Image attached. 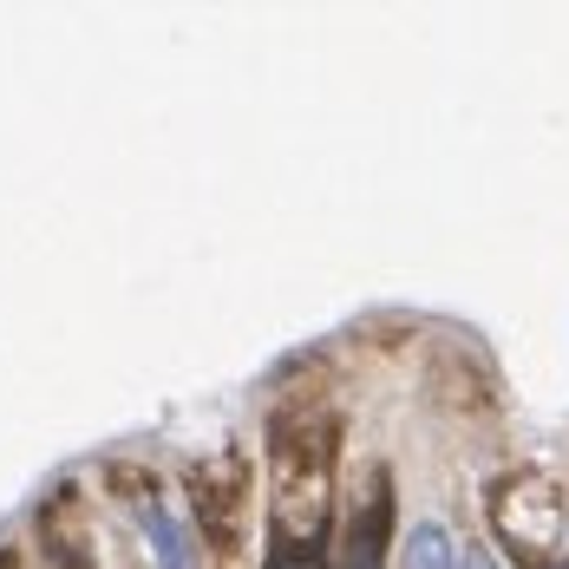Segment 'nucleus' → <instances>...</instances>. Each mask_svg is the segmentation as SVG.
Wrapping results in <instances>:
<instances>
[{
    "mask_svg": "<svg viewBox=\"0 0 569 569\" xmlns=\"http://www.w3.org/2000/svg\"><path fill=\"white\" fill-rule=\"evenodd\" d=\"M269 458H276V537H328V465H335L328 419L282 412L269 432Z\"/></svg>",
    "mask_w": 569,
    "mask_h": 569,
    "instance_id": "nucleus-1",
    "label": "nucleus"
},
{
    "mask_svg": "<svg viewBox=\"0 0 569 569\" xmlns=\"http://www.w3.org/2000/svg\"><path fill=\"white\" fill-rule=\"evenodd\" d=\"M491 523H498V537L511 543L517 557H530V569H543L550 550L569 537V505L550 478H511L491 498Z\"/></svg>",
    "mask_w": 569,
    "mask_h": 569,
    "instance_id": "nucleus-2",
    "label": "nucleus"
},
{
    "mask_svg": "<svg viewBox=\"0 0 569 569\" xmlns=\"http://www.w3.org/2000/svg\"><path fill=\"white\" fill-rule=\"evenodd\" d=\"M387 543H393V485H387V471H380V478L367 485L353 523H347L341 569H387Z\"/></svg>",
    "mask_w": 569,
    "mask_h": 569,
    "instance_id": "nucleus-3",
    "label": "nucleus"
},
{
    "mask_svg": "<svg viewBox=\"0 0 569 569\" xmlns=\"http://www.w3.org/2000/svg\"><path fill=\"white\" fill-rule=\"evenodd\" d=\"M138 523H144V543H151L158 569H197V557H190V537H183V523H177L164 505H144V511H138Z\"/></svg>",
    "mask_w": 569,
    "mask_h": 569,
    "instance_id": "nucleus-4",
    "label": "nucleus"
},
{
    "mask_svg": "<svg viewBox=\"0 0 569 569\" xmlns=\"http://www.w3.org/2000/svg\"><path fill=\"white\" fill-rule=\"evenodd\" d=\"M399 569H458V550H452V530L446 523H419L399 550Z\"/></svg>",
    "mask_w": 569,
    "mask_h": 569,
    "instance_id": "nucleus-5",
    "label": "nucleus"
},
{
    "mask_svg": "<svg viewBox=\"0 0 569 569\" xmlns=\"http://www.w3.org/2000/svg\"><path fill=\"white\" fill-rule=\"evenodd\" d=\"M262 569H328V537H276Z\"/></svg>",
    "mask_w": 569,
    "mask_h": 569,
    "instance_id": "nucleus-6",
    "label": "nucleus"
},
{
    "mask_svg": "<svg viewBox=\"0 0 569 569\" xmlns=\"http://www.w3.org/2000/svg\"><path fill=\"white\" fill-rule=\"evenodd\" d=\"M465 569H498V557H491V550H471V557H465Z\"/></svg>",
    "mask_w": 569,
    "mask_h": 569,
    "instance_id": "nucleus-7",
    "label": "nucleus"
},
{
    "mask_svg": "<svg viewBox=\"0 0 569 569\" xmlns=\"http://www.w3.org/2000/svg\"><path fill=\"white\" fill-rule=\"evenodd\" d=\"M543 569H569V557H557V563H543Z\"/></svg>",
    "mask_w": 569,
    "mask_h": 569,
    "instance_id": "nucleus-8",
    "label": "nucleus"
}]
</instances>
